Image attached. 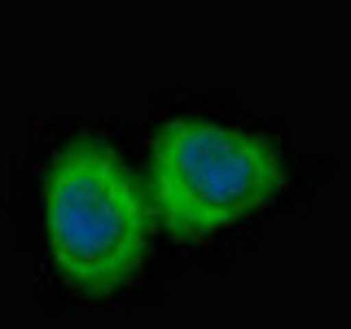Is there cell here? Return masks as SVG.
<instances>
[{"mask_svg": "<svg viewBox=\"0 0 351 329\" xmlns=\"http://www.w3.org/2000/svg\"><path fill=\"white\" fill-rule=\"evenodd\" d=\"M27 224L40 272L75 303L132 294L162 237L145 167L93 123L58 127L31 154Z\"/></svg>", "mask_w": 351, "mask_h": 329, "instance_id": "cell-1", "label": "cell"}, {"mask_svg": "<svg viewBox=\"0 0 351 329\" xmlns=\"http://www.w3.org/2000/svg\"><path fill=\"white\" fill-rule=\"evenodd\" d=\"M145 184L162 237L215 250L255 233L294 193V149L268 123L228 106H171L145 136Z\"/></svg>", "mask_w": 351, "mask_h": 329, "instance_id": "cell-2", "label": "cell"}]
</instances>
